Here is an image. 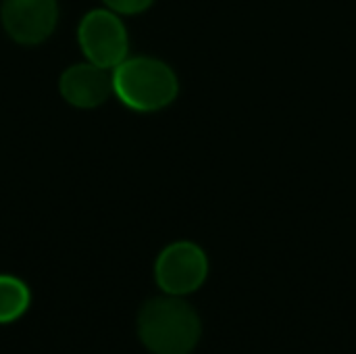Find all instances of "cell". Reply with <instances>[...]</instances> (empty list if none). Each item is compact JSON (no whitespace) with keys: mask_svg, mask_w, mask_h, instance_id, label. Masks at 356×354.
Here are the masks:
<instances>
[{"mask_svg":"<svg viewBox=\"0 0 356 354\" xmlns=\"http://www.w3.org/2000/svg\"><path fill=\"white\" fill-rule=\"evenodd\" d=\"M202 336L200 317L181 296H156L138 313V338L152 354H190Z\"/></svg>","mask_w":356,"mask_h":354,"instance_id":"6da1fadb","label":"cell"},{"mask_svg":"<svg viewBox=\"0 0 356 354\" xmlns=\"http://www.w3.org/2000/svg\"><path fill=\"white\" fill-rule=\"evenodd\" d=\"M58 92L71 106L96 108L113 94V69H104L90 61L71 65L60 73Z\"/></svg>","mask_w":356,"mask_h":354,"instance_id":"8992f818","label":"cell"},{"mask_svg":"<svg viewBox=\"0 0 356 354\" xmlns=\"http://www.w3.org/2000/svg\"><path fill=\"white\" fill-rule=\"evenodd\" d=\"M0 19L10 40L33 46L48 40L58 21L56 0H4Z\"/></svg>","mask_w":356,"mask_h":354,"instance_id":"5b68a950","label":"cell"},{"mask_svg":"<svg viewBox=\"0 0 356 354\" xmlns=\"http://www.w3.org/2000/svg\"><path fill=\"white\" fill-rule=\"evenodd\" d=\"M209 277L207 252L190 242L179 240L161 250L154 263L156 286L169 296H188L202 288Z\"/></svg>","mask_w":356,"mask_h":354,"instance_id":"277c9868","label":"cell"},{"mask_svg":"<svg viewBox=\"0 0 356 354\" xmlns=\"http://www.w3.org/2000/svg\"><path fill=\"white\" fill-rule=\"evenodd\" d=\"M77 42L86 58L104 69H115L129 56L127 27L111 8L90 10L77 27Z\"/></svg>","mask_w":356,"mask_h":354,"instance_id":"3957f363","label":"cell"},{"mask_svg":"<svg viewBox=\"0 0 356 354\" xmlns=\"http://www.w3.org/2000/svg\"><path fill=\"white\" fill-rule=\"evenodd\" d=\"M106 8L115 10L117 15H138L152 6L154 0H102Z\"/></svg>","mask_w":356,"mask_h":354,"instance_id":"ba28073f","label":"cell"},{"mask_svg":"<svg viewBox=\"0 0 356 354\" xmlns=\"http://www.w3.org/2000/svg\"><path fill=\"white\" fill-rule=\"evenodd\" d=\"M113 92L131 111L154 113L179 94V79L171 65L154 56H127L113 69Z\"/></svg>","mask_w":356,"mask_h":354,"instance_id":"7a4b0ae2","label":"cell"},{"mask_svg":"<svg viewBox=\"0 0 356 354\" xmlns=\"http://www.w3.org/2000/svg\"><path fill=\"white\" fill-rule=\"evenodd\" d=\"M31 305V292L27 284L15 275L0 273V323H13L21 319Z\"/></svg>","mask_w":356,"mask_h":354,"instance_id":"52a82bcc","label":"cell"}]
</instances>
